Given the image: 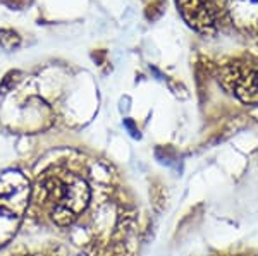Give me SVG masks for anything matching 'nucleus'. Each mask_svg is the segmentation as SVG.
Wrapping results in <instances>:
<instances>
[{
  "instance_id": "1",
  "label": "nucleus",
  "mask_w": 258,
  "mask_h": 256,
  "mask_svg": "<svg viewBox=\"0 0 258 256\" xmlns=\"http://www.w3.org/2000/svg\"><path fill=\"white\" fill-rule=\"evenodd\" d=\"M36 201L50 220L57 225H71L85 212L90 201L86 181L66 168L45 172L38 181Z\"/></svg>"
},
{
  "instance_id": "2",
  "label": "nucleus",
  "mask_w": 258,
  "mask_h": 256,
  "mask_svg": "<svg viewBox=\"0 0 258 256\" xmlns=\"http://www.w3.org/2000/svg\"><path fill=\"white\" fill-rule=\"evenodd\" d=\"M30 200V183L18 170L0 172V247L14 237Z\"/></svg>"
},
{
  "instance_id": "3",
  "label": "nucleus",
  "mask_w": 258,
  "mask_h": 256,
  "mask_svg": "<svg viewBox=\"0 0 258 256\" xmlns=\"http://www.w3.org/2000/svg\"><path fill=\"white\" fill-rule=\"evenodd\" d=\"M220 82L244 103H258V62L236 60L220 71Z\"/></svg>"
},
{
  "instance_id": "4",
  "label": "nucleus",
  "mask_w": 258,
  "mask_h": 256,
  "mask_svg": "<svg viewBox=\"0 0 258 256\" xmlns=\"http://www.w3.org/2000/svg\"><path fill=\"white\" fill-rule=\"evenodd\" d=\"M186 23L202 35H214L219 28L217 0H177Z\"/></svg>"
},
{
  "instance_id": "5",
  "label": "nucleus",
  "mask_w": 258,
  "mask_h": 256,
  "mask_svg": "<svg viewBox=\"0 0 258 256\" xmlns=\"http://www.w3.org/2000/svg\"><path fill=\"white\" fill-rule=\"evenodd\" d=\"M232 24L244 35H258V0H227Z\"/></svg>"
},
{
  "instance_id": "6",
  "label": "nucleus",
  "mask_w": 258,
  "mask_h": 256,
  "mask_svg": "<svg viewBox=\"0 0 258 256\" xmlns=\"http://www.w3.org/2000/svg\"><path fill=\"white\" fill-rule=\"evenodd\" d=\"M0 45L6 50H14L21 45V36L12 30H0Z\"/></svg>"
},
{
  "instance_id": "7",
  "label": "nucleus",
  "mask_w": 258,
  "mask_h": 256,
  "mask_svg": "<svg viewBox=\"0 0 258 256\" xmlns=\"http://www.w3.org/2000/svg\"><path fill=\"white\" fill-rule=\"evenodd\" d=\"M19 81H21V72H18V71L9 72L6 77H4L2 84H0V93H7L12 88V86H16Z\"/></svg>"
}]
</instances>
